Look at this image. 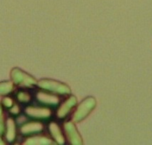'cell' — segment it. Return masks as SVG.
<instances>
[{"mask_svg":"<svg viewBox=\"0 0 152 145\" xmlns=\"http://www.w3.org/2000/svg\"><path fill=\"white\" fill-rule=\"evenodd\" d=\"M37 86L43 90L56 94V95H61V96H67L71 94V89L70 88L61 82L52 80V79H41L40 81L37 82Z\"/></svg>","mask_w":152,"mask_h":145,"instance_id":"1","label":"cell"},{"mask_svg":"<svg viewBox=\"0 0 152 145\" xmlns=\"http://www.w3.org/2000/svg\"><path fill=\"white\" fill-rule=\"evenodd\" d=\"M96 99L93 97H88L85 98L77 107L75 113L72 115V120L78 123L84 120L95 108Z\"/></svg>","mask_w":152,"mask_h":145,"instance_id":"2","label":"cell"},{"mask_svg":"<svg viewBox=\"0 0 152 145\" xmlns=\"http://www.w3.org/2000/svg\"><path fill=\"white\" fill-rule=\"evenodd\" d=\"M11 79L14 85H17L20 88H33L37 84L36 78L18 67L12 69Z\"/></svg>","mask_w":152,"mask_h":145,"instance_id":"3","label":"cell"},{"mask_svg":"<svg viewBox=\"0 0 152 145\" xmlns=\"http://www.w3.org/2000/svg\"><path fill=\"white\" fill-rule=\"evenodd\" d=\"M24 113L27 117L36 120H47L52 117L53 112L45 106L28 105L24 109Z\"/></svg>","mask_w":152,"mask_h":145,"instance_id":"4","label":"cell"},{"mask_svg":"<svg viewBox=\"0 0 152 145\" xmlns=\"http://www.w3.org/2000/svg\"><path fill=\"white\" fill-rule=\"evenodd\" d=\"M63 130L65 137L70 144L81 145L83 144V139L78 133L74 121H66L63 124Z\"/></svg>","mask_w":152,"mask_h":145,"instance_id":"5","label":"cell"},{"mask_svg":"<svg viewBox=\"0 0 152 145\" xmlns=\"http://www.w3.org/2000/svg\"><path fill=\"white\" fill-rule=\"evenodd\" d=\"M77 97L75 96L70 95L59 105L56 112V117L59 120H64L77 105Z\"/></svg>","mask_w":152,"mask_h":145,"instance_id":"6","label":"cell"},{"mask_svg":"<svg viewBox=\"0 0 152 145\" xmlns=\"http://www.w3.org/2000/svg\"><path fill=\"white\" fill-rule=\"evenodd\" d=\"M36 100L39 104L45 106H57L58 105H60V98L57 97L56 94L43 89L37 92Z\"/></svg>","mask_w":152,"mask_h":145,"instance_id":"7","label":"cell"},{"mask_svg":"<svg viewBox=\"0 0 152 145\" xmlns=\"http://www.w3.org/2000/svg\"><path fill=\"white\" fill-rule=\"evenodd\" d=\"M44 130V124L40 121H37L36 120L34 121H26L21 124L20 127V133L24 136H31V135H37L41 133Z\"/></svg>","mask_w":152,"mask_h":145,"instance_id":"8","label":"cell"},{"mask_svg":"<svg viewBox=\"0 0 152 145\" xmlns=\"http://www.w3.org/2000/svg\"><path fill=\"white\" fill-rule=\"evenodd\" d=\"M16 121L13 118L9 117L5 120V128H4V139L8 144H12L16 139Z\"/></svg>","mask_w":152,"mask_h":145,"instance_id":"9","label":"cell"},{"mask_svg":"<svg viewBox=\"0 0 152 145\" xmlns=\"http://www.w3.org/2000/svg\"><path fill=\"white\" fill-rule=\"evenodd\" d=\"M48 131H49V134L51 135L53 140L56 144H65L64 134L56 122L51 121L48 124Z\"/></svg>","mask_w":152,"mask_h":145,"instance_id":"10","label":"cell"},{"mask_svg":"<svg viewBox=\"0 0 152 145\" xmlns=\"http://www.w3.org/2000/svg\"><path fill=\"white\" fill-rule=\"evenodd\" d=\"M56 143L46 137V136H30L28 138H27L24 142L23 144L25 145H49V144H55Z\"/></svg>","mask_w":152,"mask_h":145,"instance_id":"11","label":"cell"},{"mask_svg":"<svg viewBox=\"0 0 152 145\" xmlns=\"http://www.w3.org/2000/svg\"><path fill=\"white\" fill-rule=\"evenodd\" d=\"M14 90V83L12 81H4L0 82V97L10 95Z\"/></svg>","mask_w":152,"mask_h":145,"instance_id":"12","label":"cell"},{"mask_svg":"<svg viewBox=\"0 0 152 145\" xmlns=\"http://www.w3.org/2000/svg\"><path fill=\"white\" fill-rule=\"evenodd\" d=\"M16 99L20 104H28L32 100L31 94L25 90H20L16 94Z\"/></svg>","mask_w":152,"mask_h":145,"instance_id":"13","label":"cell"},{"mask_svg":"<svg viewBox=\"0 0 152 145\" xmlns=\"http://www.w3.org/2000/svg\"><path fill=\"white\" fill-rule=\"evenodd\" d=\"M4 128H5V119L4 113V107L0 103V136H1L4 133Z\"/></svg>","mask_w":152,"mask_h":145,"instance_id":"14","label":"cell"},{"mask_svg":"<svg viewBox=\"0 0 152 145\" xmlns=\"http://www.w3.org/2000/svg\"><path fill=\"white\" fill-rule=\"evenodd\" d=\"M14 104L13 100L10 97H7L5 96L3 99H2V102H1V105H3L4 108H6V109H9L12 106V105Z\"/></svg>","mask_w":152,"mask_h":145,"instance_id":"15","label":"cell"},{"mask_svg":"<svg viewBox=\"0 0 152 145\" xmlns=\"http://www.w3.org/2000/svg\"><path fill=\"white\" fill-rule=\"evenodd\" d=\"M8 111H9V113L12 116H19L20 113V108L19 105L16 104V103H14L12 105V106L8 109Z\"/></svg>","mask_w":152,"mask_h":145,"instance_id":"16","label":"cell"},{"mask_svg":"<svg viewBox=\"0 0 152 145\" xmlns=\"http://www.w3.org/2000/svg\"><path fill=\"white\" fill-rule=\"evenodd\" d=\"M0 144H5V142L4 141V139L2 138L1 136H0Z\"/></svg>","mask_w":152,"mask_h":145,"instance_id":"17","label":"cell"}]
</instances>
